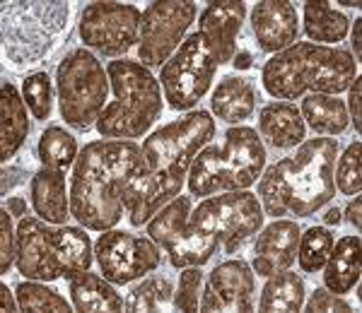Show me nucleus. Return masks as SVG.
Returning a JSON list of instances; mask_svg holds the SVG:
<instances>
[{"mask_svg": "<svg viewBox=\"0 0 362 313\" xmlns=\"http://www.w3.org/2000/svg\"><path fill=\"white\" fill-rule=\"evenodd\" d=\"M150 173L136 140H95L80 149L70 176V214L80 227L107 231L126 212V193Z\"/></svg>", "mask_w": 362, "mask_h": 313, "instance_id": "f257e3e1", "label": "nucleus"}, {"mask_svg": "<svg viewBox=\"0 0 362 313\" xmlns=\"http://www.w3.org/2000/svg\"><path fill=\"white\" fill-rule=\"evenodd\" d=\"M336 137H312L297 152L273 161L259 178V200L268 217H312L336 198Z\"/></svg>", "mask_w": 362, "mask_h": 313, "instance_id": "f03ea898", "label": "nucleus"}, {"mask_svg": "<svg viewBox=\"0 0 362 313\" xmlns=\"http://www.w3.org/2000/svg\"><path fill=\"white\" fill-rule=\"evenodd\" d=\"M215 137V118L206 109H194L172 123L162 125L143 140L148 161V185L143 198L131 212V227H143L169 200L181 193L196 154Z\"/></svg>", "mask_w": 362, "mask_h": 313, "instance_id": "7ed1b4c3", "label": "nucleus"}, {"mask_svg": "<svg viewBox=\"0 0 362 313\" xmlns=\"http://www.w3.org/2000/svg\"><path fill=\"white\" fill-rule=\"evenodd\" d=\"M266 212L256 193L230 190L223 195H208L189 214L184 234L167 248L172 268L203 265L218 251L237 253L264 227Z\"/></svg>", "mask_w": 362, "mask_h": 313, "instance_id": "20e7f679", "label": "nucleus"}, {"mask_svg": "<svg viewBox=\"0 0 362 313\" xmlns=\"http://www.w3.org/2000/svg\"><path fill=\"white\" fill-rule=\"evenodd\" d=\"M358 78V63L338 46L297 42L271 56L261 68V85L273 99L293 102L307 94L338 97Z\"/></svg>", "mask_w": 362, "mask_h": 313, "instance_id": "39448f33", "label": "nucleus"}, {"mask_svg": "<svg viewBox=\"0 0 362 313\" xmlns=\"http://www.w3.org/2000/svg\"><path fill=\"white\" fill-rule=\"evenodd\" d=\"M266 145L249 125L225 130L223 145H206L196 154L186 176V185L194 198L247 190L261 178L266 169Z\"/></svg>", "mask_w": 362, "mask_h": 313, "instance_id": "423d86ee", "label": "nucleus"}, {"mask_svg": "<svg viewBox=\"0 0 362 313\" xmlns=\"http://www.w3.org/2000/svg\"><path fill=\"white\" fill-rule=\"evenodd\" d=\"M114 99L97 121L104 140H136L148 135L165 109L160 80L138 61H112L107 66Z\"/></svg>", "mask_w": 362, "mask_h": 313, "instance_id": "0eeeda50", "label": "nucleus"}, {"mask_svg": "<svg viewBox=\"0 0 362 313\" xmlns=\"http://www.w3.org/2000/svg\"><path fill=\"white\" fill-rule=\"evenodd\" d=\"M70 3L66 0H5L0 5L3 56L15 70L39 66L68 29Z\"/></svg>", "mask_w": 362, "mask_h": 313, "instance_id": "6e6552de", "label": "nucleus"}, {"mask_svg": "<svg viewBox=\"0 0 362 313\" xmlns=\"http://www.w3.org/2000/svg\"><path fill=\"white\" fill-rule=\"evenodd\" d=\"M54 82L58 113L70 128L87 133L97 125L112 90L104 63L90 49L80 46L58 63Z\"/></svg>", "mask_w": 362, "mask_h": 313, "instance_id": "1a4fd4ad", "label": "nucleus"}, {"mask_svg": "<svg viewBox=\"0 0 362 313\" xmlns=\"http://www.w3.org/2000/svg\"><path fill=\"white\" fill-rule=\"evenodd\" d=\"M220 63L208 49L201 32H194L181 42L165 66L160 68V82L165 102L174 111H191L210 92Z\"/></svg>", "mask_w": 362, "mask_h": 313, "instance_id": "9d476101", "label": "nucleus"}, {"mask_svg": "<svg viewBox=\"0 0 362 313\" xmlns=\"http://www.w3.org/2000/svg\"><path fill=\"white\" fill-rule=\"evenodd\" d=\"M194 0H155L143 10L138 37V63L145 68H162L186 39L196 22Z\"/></svg>", "mask_w": 362, "mask_h": 313, "instance_id": "9b49d317", "label": "nucleus"}, {"mask_svg": "<svg viewBox=\"0 0 362 313\" xmlns=\"http://www.w3.org/2000/svg\"><path fill=\"white\" fill-rule=\"evenodd\" d=\"M143 13L131 3H97L85 5L80 15L78 34L85 49L99 56L119 58L138 46Z\"/></svg>", "mask_w": 362, "mask_h": 313, "instance_id": "f8f14e48", "label": "nucleus"}, {"mask_svg": "<svg viewBox=\"0 0 362 313\" xmlns=\"http://www.w3.org/2000/svg\"><path fill=\"white\" fill-rule=\"evenodd\" d=\"M95 260L114 285H131L162 265V248L150 236L107 229L95 241Z\"/></svg>", "mask_w": 362, "mask_h": 313, "instance_id": "ddd939ff", "label": "nucleus"}, {"mask_svg": "<svg viewBox=\"0 0 362 313\" xmlns=\"http://www.w3.org/2000/svg\"><path fill=\"white\" fill-rule=\"evenodd\" d=\"M256 309V272L244 258L223 260L210 270L201 294L198 311H239L251 313Z\"/></svg>", "mask_w": 362, "mask_h": 313, "instance_id": "4468645a", "label": "nucleus"}, {"mask_svg": "<svg viewBox=\"0 0 362 313\" xmlns=\"http://www.w3.org/2000/svg\"><path fill=\"white\" fill-rule=\"evenodd\" d=\"M51 229H54V224L44 222L42 217H32V214L17 222L15 265L17 272H22L27 280L54 282L63 277L56 263L54 248H51Z\"/></svg>", "mask_w": 362, "mask_h": 313, "instance_id": "2eb2a0df", "label": "nucleus"}, {"mask_svg": "<svg viewBox=\"0 0 362 313\" xmlns=\"http://www.w3.org/2000/svg\"><path fill=\"white\" fill-rule=\"evenodd\" d=\"M247 20V5L242 0H210L198 17V32L220 66L232 63L237 54V39Z\"/></svg>", "mask_w": 362, "mask_h": 313, "instance_id": "dca6fc26", "label": "nucleus"}, {"mask_svg": "<svg viewBox=\"0 0 362 313\" xmlns=\"http://www.w3.org/2000/svg\"><path fill=\"white\" fill-rule=\"evenodd\" d=\"M251 32L264 54L276 56L300 37V15L290 0H261L249 13Z\"/></svg>", "mask_w": 362, "mask_h": 313, "instance_id": "f3484780", "label": "nucleus"}, {"mask_svg": "<svg viewBox=\"0 0 362 313\" xmlns=\"http://www.w3.org/2000/svg\"><path fill=\"white\" fill-rule=\"evenodd\" d=\"M302 229L295 219H273L271 224L261 227L254 241V258L251 268L259 277H268L273 272L288 270L297 260Z\"/></svg>", "mask_w": 362, "mask_h": 313, "instance_id": "a211bd4d", "label": "nucleus"}, {"mask_svg": "<svg viewBox=\"0 0 362 313\" xmlns=\"http://www.w3.org/2000/svg\"><path fill=\"white\" fill-rule=\"evenodd\" d=\"M264 145L273 149H295L305 142L307 125L293 102H268L259 113V130Z\"/></svg>", "mask_w": 362, "mask_h": 313, "instance_id": "6ab92c4d", "label": "nucleus"}, {"mask_svg": "<svg viewBox=\"0 0 362 313\" xmlns=\"http://www.w3.org/2000/svg\"><path fill=\"white\" fill-rule=\"evenodd\" d=\"M29 200L37 217L49 224H68L70 193L66 190V171L42 166L29 178Z\"/></svg>", "mask_w": 362, "mask_h": 313, "instance_id": "aec40b11", "label": "nucleus"}, {"mask_svg": "<svg viewBox=\"0 0 362 313\" xmlns=\"http://www.w3.org/2000/svg\"><path fill=\"white\" fill-rule=\"evenodd\" d=\"M256 106H259V87L244 75H225L210 97V111L225 123L242 125L254 116Z\"/></svg>", "mask_w": 362, "mask_h": 313, "instance_id": "412c9836", "label": "nucleus"}, {"mask_svg": "<svg viewBox=\"0 0 362 313\" xmlns=\"http://www.w3.org/2000/svg\"><path fill=\"white\" fill-rule=\"evenodd\" d=\"M360 256H362V241L358 234H348L334 241L329 260L321 268L324 287L329 292L338 294V297L353 292L360 285V270H362Z\"/></svg>", "mask_w": 362, "mask_h": 313, "instance_id": "4be33fe9", "label": "nucleus"}, {"mask_svg": "<svg viewBox=\"0 0 362 313\" xmlns=\"http://www.w3.org/2000/svg\"><path fill=\"white\" fill-rule=\"evenodd\" d=\"M29 135V118L25 97L8 80L0 85V159L8 164L20 152Z\"/></svg>", "mask_w": 362, "mask_h": 313, "instance_id": "5701e85b", "label": "nucleus"}, {"mask_svg": "<svg viewBox=\"0 0 362 313\" xmlns=\"http://www.w3.org/2000/svg\"><path fill=\"white\" fill-rule=\"evenodd\" d=\"M51 248H54L56 263L66 280L90 270L92 263H95V243L90 241V234H85V227L54 224Z\"/></svg>", "mask_w": 362, "mask_h": 313, "instance_id": "b1692460", "label": "nucleus"}, {"mask_svg": "<svg viewBox=\"0 0 362 313\" xmlns=\"http://www.w3.org/2000/svg\"><path fill=\"white\" fill-rule=\"evenodd\" d=\"M68 292L75 311L83 313H116L124 311V297L116 292L114 282L97 272H80L68 280Z\"/></svg>", "mask_w": 362, "mask_h": 313, "instance_id": "393cba45", "label": "nucleus"}, {"mask_svg": "<svg viewBox=\"0 0 362 313\" xmlns=\"http://www.w3.org/2000/svg\"><path fill=\"white\" fill-rule=\"evenodd\" d=\"M302 29L319 46H338L350 32V20L329 0H307L302 5Z\"/></svg>", "mask_w": 362, "mask_h": 313, "instance_id": "a878e982", "label": "nucleus"}, {"mask_svg": "<svg viewBox=\"0 0 362 313\" xmlns=\"http://www.w3.org/2000/svg\"><path fill=\"white\" fill-rule=\"evenodd\" d=\"M300 113L309 125L321 137H336L348 130L350 116L343 99L331 94H307L302 97Z\"/></svg>", "mask_w": 362, "mask_h": 313, "instance_id": "bb28decb", "label": "nucleus"}, {"mask_svg": "<svg viewBox=\"0 0 362 313\" xmlns=\"http://www.w3.org/2000/svg\"><path fill=\"white\" fill-rule=\"evenodd\" d=\"M305 280L293 270H280L266 277L259 297V311L264 313H297L305 306Z\"/></svg>", "mask_w": 362, "mask_h": 313, "instance_id": "cd10ccee", "label": "nucleus"}, {"mask_svg": "<svg viewBox=\"0 0 362 313\" xmlns=\"http://www.w3.org/2000/svg\"><path fill=\"white\" fill-rule=\"evenodd\" d=\"M191 214V195H177L174 200H169L160 212L150 219L145 227H148V236L153 239L160 248H167L184 234L186 222H189Z\"/></svg>", "mask_w": 362, "mask_h": 313, "instance_id": "c85d7f7f", "label": "nucleus"}, {"mask_svg": "<svg viewBox=\"0 0 362 313\" xmlns=\"http://www.w3.org/2000/svg\"><path fill=\"white\" fill-rule=\"evenodd\" d=\"M174 301V287L167 275H145L138 285L128 289L124 297V311L143 313V311H160Z\"/></svg>", "mask_w": 362, "mask_h": 313, "instance_id": "c756f323", "label": "nucleus"}, {"mask_svg": "<svg viewBox=\"0 0 362 313\" xmlns=\"http://www.w3.org/2000/svg\"><path fill=\"white\" fill-rule=\"evenodd\" d=\"M78 154H80L78 140H75V135H70L63 125H49V128L42 133V137H39L37 156H39V161H42V166L66 171L68 166L75 164Z\"/></svg>", "mask_w": 362, "mask_h": 313, "instance_id": "7c9ffc66", "label": "nucleus"}, {"mask_svg": "<svg viewBox=\"0 0 362 313\" xmlns=\"http://www.w3.org/2000/svg\"><path fill=\"white\" fill-rule=\"evenodd\" d=\"M15 297L20 311L29 313H73V306L63 294L49 287L42 280H27L15 287Z\"/></svg>", "mask_w": 362, "mask_h": 313, "instance_id": "2f4dec72", "label": "nucleus"}, {"mask_svg": "<svg viewBox=\"0 0 362 313\" xmlns=\"http://www.w3.org/2000/svg\"><path fill=\"white\" fill-rule=\"evenodd\" d=\"M336 236L331 234L329 227H309L302 231L300 236V246H297V265H300L302 272H309V275H317L321 268L329 260V253L334 248Z\"/></svg>", "mask_w": 362, "mask_h": 313, "instance_id": "473e14b6", "label": "nucleus"}, {"mask_svg": "<svg viewBox=\"0 0 362 313\" xmlns=\"http://www.w3.org/2000/svg\"><path fill=\"white\" fill-rule=\"evenodd\" d=\"M56 85L51 82L49 73H32L25 78L22 82V97H25L27 109L32 111V116L37 121H49L51 113H54V97Z\"/></svg>", "mask_w": 362, "mask_h": 313, "instance_id": "72a5a7b5", "label": "nucleus"}, {"mask_svg": "<svg viewBox=\"0 0 362 313\" xmlns=\"http://www.w3.org/2000/svg\"><path fill=\"white\" fill-rule=\"evenodd\" d=\"M334 183L343 195H360L362 190V142L355 140L338 156L334 169Z\"/></svg>", "mask_w": 362, "mask_h": 313, "instance_id": "f704fd0d", "label": "nucleus"}, {"mask_svg": "<svg viewBox=\"0 0 362 313\" xmlns=\"http://www.w3.org/2000/svg\"><path fill=\"white\" fill-rule=\"evenodd\" d=\"M201 292H203V272H201V268H198V265L181 268L172 306L177 311L194 313V311L201 309Z\"/></svg>", "mask_w": 362, "mask_h": 313, "instance_id": "c9c22d12", "label": "nucleus"}, {"mask_svg": "<svg viewBox=\"0 0 362 313\" xmlns=\"http://www.w3.org/2000/svg\"><path fill=\"white\" fill-rule=\"evenodd\" d=\"M17 256V227L15 217L8 212V207H0V272L13 268Z\"/></svg>", "mask_w": 362, "mask_h": 313, "instance_id": "e433bc0d", "label": "nucleus"}, {"mask_svg": "<svg viewBox=\"0 0 362 313\" xmlns=\"http://www.w3.org/2000/svg\"><path fill=\"white\" fill-rule=\"evenodd\" d=\"M307 313H353V306L348 304L343 297L329 292L326 287H317L312 292V297L302 306Z\"/></svg>", "mask_w": 362, "mask_h": 313, "instance_id": "4c0bfd02", "label": "nucleus"}, {"mask_svg": "<svg viewBox=\"0 0 362 313\" xmlns=\"http://www.w3.org/2000/svg\"><path fill=\"white\" fill-rule=\"evenodd\" d=\"M360 102H362V78L358 75V78L353 80V85L348 87V116L350 121L355 123V130L360 133L362 128V109H360Z\"/></svg>", "mask_w": 362, "mask_h": 313, "instance_id": "58836bf2", "label": "nucleus"}, {"mask_svg": "<svg viewBox=\"0 0 362 313\" xmlns=\"http://www.w3.org/2000/svg\"><path fill=\"white\" fill-rule=\"evenodd\" d=\"M0 176H3V195H8L15 185H22V183H27V178H32L27 169H22V166H8V164L3 166Z\"/></svg>", "mask_w": 362, "mask_h": 313, "instance_id": "ea45409f", "label": "nucleus"}, {"mask_svg": "<svg viewBox=\"0 0 362 313\" xmlns=\"http://www.w3.org/2000/svg\"><path fill=\"white\" fill-rule=\"evenodd\" d=\"M360 212H362V200H360V195H353V200H350L346 207V222L350 227H355V231H360V227H362Z\"/></svg>", "mask_w": 362, "mask_h": 313, "instance_id": "a19ab883", "label": "nucleus"}, {"mask_svg": "<svg viewBox=\"0 0 362 313\" xmlns=\"http://www.w3.org/2000/svg\"><path fill=\"white\" fill-rule=\"evenodd\" d=\"M0 309L8 311V313H15L20 311V304H17V297L15 292H10L5 282H0Z\"/></svg>", "mask_w": 362, "mask_h": 313, "instance_id": "79ce46f5", "label": "nucleus"}, {"mask_svg": "<svg viewBox=\"0 0 362 313\" xmlns=\"http://www.w3.org/2000/svg\"><path fill=\"white\" fill-rule=\"evenodd\" d=\"M3 207H8V212L13 214L17 222L27 217V200L25 198H8V202H5Z\"/></svg>", "mask_w": 362, "mask_h": 313, "instance_id": "37998d69", "label": "nucleus"}, {"mask_svg": "<svg viewBox=\"0 0 362 313\" xmlns=\"http://www.w3.org/2000/svg\"><path fill=\"white\" fill-rule=\"evenodd\" d=\"M353 51H355V63H358L360 66V61H362V20L358 17V20H355V27H353Z\"/></svg>", "mask_w": 362, "mask_h": 313, "instance_id": "c03bdc74", "label": "nucleus"}, {"mask_svg": "<svg viewBox=\"0 0 362 313\" xmlns=\"http://www.w3.org/2000/svg\"><path fill=\"white\" fill-rule=\"evenodd\" d=\"M232 66H235L237 70H249V68L254 66V56H251L249 51H237L235 58H232Z\"/></svg>", "mask_w": 362, "mask_h": 313, "instance_id": "a18cd8bd", "label": "nucleus"}, {"mask_svg": "<svg viewBox=\"0 0 362 313\" xmlns=\"http://www.w3.org/2000/svg\"><path fill=\"white\" fill-rule=\"evenodd\" d=\"M321 219H324V224L326 227H334V224H338L343 219V212H341V207H329L324 214H321Z\"/></svg>", "mask_w": 362, "mask_h": 313, "instance_id": "49530a36", "label": "nucleus"}]
</instances>
